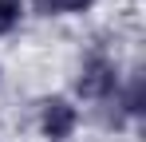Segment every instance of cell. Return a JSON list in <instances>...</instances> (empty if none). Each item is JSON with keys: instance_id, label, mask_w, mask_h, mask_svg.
<instances>
[{"instance_id": "obj_1", "label": "cell", "mask_w": 146, "mask_h": 142, "mask_svg": "<svg viewBox=\"0 0 146 142\" xmlns=\"http://www.w3.org/2000/svg\"><path fill=\"white\" fill-rule=\"evenodd\" d=\"M75 91L83 99H111V95H119V67L107 55H91L83 63V71H79V79H75Z\"/></svg>"}, {"instance_id": "obj_2", "label": "cell", "mask_w": 146, "mask_h": 142, "mask_svg": "<svg viewBox=\"0 0 146 142\" xmlns=\"http://www.w3.org/2000/svg\"><path fill=\"white\" fill-rule=\"evenodd\" d=\"M75 126H79V111H75L63 95L44 99V107H40V130H44V138L63 142V138L75 134Z\"/></svg>"}, {"instance_id": "obj_3", "label": "cell", "mask_w": 146, "mask_h": 142, "mask_svg": "<svg viewBox=\"0 0 146 142\" xmlns=\"http://www.w3.org/2000/svg\"><path fill=\"white\" fill-rule=\"evenodd\" d=\"M95 0H32V8L40 12V16H79V12H87Z\"/></svg>"}, {"instance_id": "obj_4", "label": "cell", "mask_w": 146, "mask_h": 142, "mask_svg": "<svg viewBox=\"0 0 146 142\" xmlns=\"http://www.w3.org/2000/svg\"><path fill=\"white\" fill-rule=\"evenodd\" d=\"M20 16H24V0H0V36L16 32Z\"/></svg>"}, {"instance_id": "obj_5", "label": "cell", "mask_w": 146, "mask_h": 142, "mask_svg": "<svg viewBox=\"0 0 146 142\" xmlns=\"http://www.w3.org/2000/svg\"><path fill=\"white\" fill-rule=\"evenodd\" d=\"M142 91H146V83L138 79V75H134V79L126 83V91H122V99H119L126 115H142Z\"/></svg>"}]
</instances>
